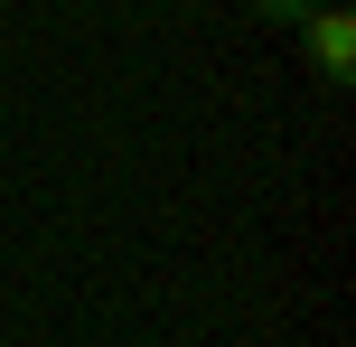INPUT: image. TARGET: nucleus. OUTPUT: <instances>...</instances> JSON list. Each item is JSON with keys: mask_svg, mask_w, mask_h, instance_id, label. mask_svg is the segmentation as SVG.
Here are the masks:
<instances>
[{"mask_svg": "<svg viewBox=\"0 0 356 347\" xmlns=\"http://www.w3.org/2000/svg\"><path fill=\"white\" fill-rule=\"evenodd\" d=\"M300 38H309V66H319V85H347V75H356V19L338 10V0H319V10L300 19Z\"/></svg>", "mask_w": 356, "mask_h": 347, "instance_id": "f257e3e1", "label": "nucleus"}, {"mask_svg": "<svg viewBox=\"0 0 356 347\" xmlns=\"http://www.w3.org/2000/svg\"><path fill=\"white\" fill-rule=\"evenodd\" d=\"M253 10H263V19H282V29H300V19L319 10V0H253Z\"/></svg>", "mask_w": 356, "mask_h": 347, "instance_id": "f03ea898", "label": "nucleus"}]
</instances>
